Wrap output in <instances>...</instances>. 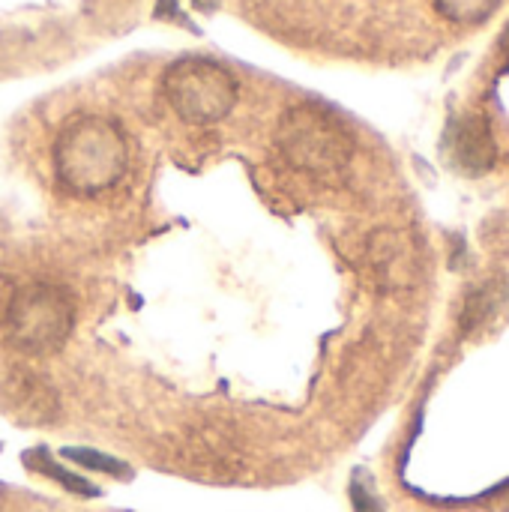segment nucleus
Masks as SVG:
<instances>
[{"mask_svg": "<svg viewBox=\"0 0 509 512\" xmlns=\"http://www.w3.org/2000/svg\"><path fill=\"white\" fill-rule=\"evenodd\" d=\"M129 165L123 129L102 114L72 117L54 141V174L75 195H99L117 186Z\"/></svg>", "mask_w": 509, "mask_h": 512, "instance_id": "nucleus-1", "label": "nucleus"}, {"mask_svg": "<svg viewBox=\"0 0 509 512\" xmlns=\"http://www.w3.org/2000/svg\"><path fill=\"white\" fill-rule=\"evenodd\" d=\"M276 147L291 168L315 180L342 177L354 159V138L345 123L312 102H300L279 117Z\"/></svg>", "mask_w": 509, "mask_h": 512, "instance_id": "nucleus-2", "label": "nucleus"}, {"mask_svg": "<svg viewBox=\"0 0 509 512\" xmlns=\"http://www.w3.org/2000/svg\"><path fill=\"white\" fill-rule=\"evenodd\" d=\"M75 327V303L66 288L51 282H27L6 303V342L21 354H54Z\"/></svg>", "mask_w": 509, "mask_h": 512, "instance_id": "nucleus-3", "label": "nucleus"}, {"mask_svg": "<svg viewBox=\"0 0 509 512\" xmlns=\"http://www.w3.org/2000/svg\"><path fill=\"white\" fill-rule=\"evenodd\" d=\"M165 96L180 120L207 126L225 120L240 96L237 78L210 57H180L165 69Z\"/></svg>", "mask_w": 509, "mask_h": 512, "instance_id": "nucleus-4", "label": "nucleus"}, {"mask_svg": "<svg viewBox=\"0 0 509 512\" xmlns=\"http://www.w3.org/2000/svg\"><path fill=\"white\" fill-rule=\"evenodd\" d=\"M447 153L462 174H471V177L486 174L498 159V144H495L489 120L477 114L453 120L447 132Z\"/></svg>", "mask_w": 509, "mask_h": 512, "instance_id": "nucleus-5", "label": "nucleus"}, {"mask_svg": "<svg viewBox=\"0 0 509 512\" xmlns=\"http://www.w3.org/2000/svg\"><path fill=\"white\" fill-rule=\"evenodd\" d=\"M411 255L396 231H378L366 243V270L378 291H396L405 282Z\"/></svg>", "mask_w": 509, "mask_h": 512, "instance_id": "nucleus-6", "label": "nucleus"}, {"mask_svg": "<svg viewBox=\"0 0 509 512\" xmlns=\"http://www.w3.org/2000/svg\"><path fill=\"white\" fill-rule=\"evenodd\" d=\"M509 306V282L501 276H492L480 285H474L465 294L462 312H459V330L465 336H480L489 330Z\"/></svg>", "mask_w": 509, "mask_h": 512, "instance_id": "nucleus-7", "label": "nucleus"}, {"mask_svg": "<svg viewBox=\"0 0 509 512\" xmlns=\"http://www.w3.org/2000/svg\"><path fill=\"white\" fill-rule=\"evenodd\" d=\"M12 411L24 423H45V420L54 417L57 402H54V393L51 390H45L42 384H36V381L27 378V381L18 384V390L12 396Z\"/></svg>", "mask_w": 509, "mask_h": 512, "instance_id": "nucleus-8", "label": "nucleus"}, {"mask_svg": "<svg viewBox=\"0 0 509 512\" xmlns=\"http://www.w3.org/2000/svg\"><path fill=\"white\" fill-rule=\"evenodd\" d=\"M24 465L27 468H33V471H39L42 477H51V480H57L66 492H72V495H81V498H96V495H102L93 483H87L84 477H78V474H72V471H66L63 465H57V462H51L42 450H33V453H24Z\"/></svg>", "mask_w": 509, "mask_h": 512, "instance_id": "nucleus-9", "label": "nucleus"}, {"mask_svg": "<svg viewBox=\"0 0 509 512\" xmlns=\"http://www.w3.org/2000/svg\"><path fill=\"white\" fill-rule=\"evenodd\" d=\"M60 456L81 465V468H87V471H99V474H108V477H129V468L120 459H114L108 453H99V450H90V447H63Z\"/></svg>", "mask_w": 509, "mask_h": 512, "instance_id": "nucleus-10", "label": "nucleus"}, {"mask_svg": "<svg viewBox=\"0 0 509 512\" xmlns=\"http://www.w3.org/2000/svg\"><path fill=\"white\" fill-rule=\"evenodd\" d=\"M498 3L501 0H435L441 15H447L450 21H459V24H477V21L489 18Z\"/></svg>", "mask_w": 509, "mask_h": 512, "instance_id": "nucleus-11", "label": "nucleus"}, {"mask_svg": "<svg viewBox=\"0 0 509 512\" xmlns=\"http://www.w3.org/2000/svg\"><path fill=\"white\" fill-rule=\"evenodd\" d=\"M351 501H354V510L357 512H384L381 501L375 498V492L369 489V483L363 477H357L351 483Z\"/></svg>", "mask_w": 509, "mask_h": 512, "instance_id": "nucleus-12", "label": "nucleus"}, {"mask_svg": "<svg viewBox=\"0 0 509 512\" xmlns=\"http://www.w3.org/2000/svg\"><path fill=\"white\" fill-rule=\"evenodd\" d=\"M501 48H504V51H509V27H507V33H504V39H501Z\"/></svg>", "mask_w": 509, "mask_h": 512, "instance_id": "nucleus-13", "label": "nucleus"}]
</instances>
